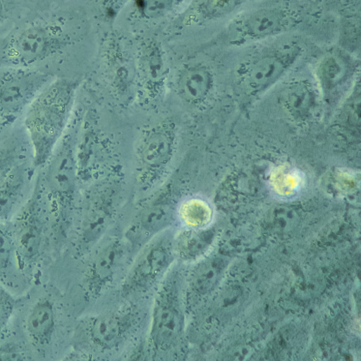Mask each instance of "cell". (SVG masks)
I'll use <instances>...</instances> for the list:
<instances>
[{"label":"cell","instance_id":"obj_17","mask_svg":"<svg viewBox=\"0 0 361 361\" xmlns=\"http://www.w3.org/2000/svg\"><path fill=\"white\" fill-rule=\"evenodd\" d=\"M171 217V209L169 206L157 204L145 212L141 216L140 224L147 232L157 233L169 224Z\"/></svg>","mask_w":361,"mask_h":361},{"label":"cell","instance_id":"obj_9","mask_svg":"<svg viewBox=\"0 0 361 361\" xmlns=\"http://www.w3.org/2000/svg\"><path fill=\"white\" fill-rule=\"evenodd\" d=\"M99 188L90 204L87 216L85 234L87 239L94 240L108 226L113 212V200L116 195V186L106 184Z\"/></svg>","mask_w":361,"mask_h":361},{"label":"cell","instance_id":"obj_18","mask_svg":"<svg viewBox=\"0 0 361 361\" xmlns=\"http://www.w3.org/2000/svg\"><path fill=\"white\" fill-rule=\"evenodd\" d=\"M242 0H209L207 11L214 17H223L233 13Z\"/></svg>","mask_w":361,"mask_h":361},{"label":"cell","instance_id":"obj_15","mask_svg":"<svg viewBox=\"0 0 361 361\" xmlns=\"http://www.w3.org/2000/svg\"><path fill=\"white\" fill-rule=\"evenodd\" d=\"M179 216L193 230H206L214 220V209L207 201L191 198L179 208Z\"/></svg>","mask_w":361,"mask_h":361},{"label":"cell","instance_id":"obj_11","mask_svg":"<svg viewBox=\"0 0 361 361\" xmlns=\"http://www.w3.org/2000/svg\"><path fill=\"white\" fill-rule=\"evenodd\" d=\"M124 255L123 246L118 242L109 245L100 252L88 273L90 290L98 292L110 281Z\"/></svg>","mask_w":361,"mask_h":361},{"label":"cell","instance_id":"obj_7","mask_svg":"<svg viewBox=\"0 0 361 361\" xmlns=\"http://www.w3.org/2000/svg\"><path fill=\"white\" fill-rule=\"evenodd\" d=\"M133 322V316L108 314L90 319L85 326L87 338L93 345L103 348L116 347L127 336Z\"/></svg>","mask_w":361,"mask_h":361},{"label":"cell","instance_id":"obj_3","mask_svg":"<svg viewBox=\"0 0 361 361\" xmlns=\"http://www.w3.org/2000/svg\"><path fill=\"white\" fill-rule=\"evenodd\" d=\"M54 79L42 70L0 68V117L17 120Z\"/></svg>","mask_w":361,"mask_h":361},{"label":"cell","instance_id":"obj_14","mask_svg":"<svg viewBox=\"0 0 361 361\" xmlns=\"http://www.w3.org/2000/svg\"><path fill=\"white\" fill-rule=\"evenodd\" d=\"M43 0H0V39L5 37Z\"/></svg>","mask_w":361,"mask_h":361},{"label":"cell","instance_id":"obj_19","mask_svg":"<svg viewBox=\"0 0 361 361\" xmlns=\"http://www.w3.org/2000/svg\"><path fill=\"white\" fill-rule=\"evenodd\" d=\"M11 251V245L9 239L0 231V268L7 265Z\"/></svg>","mask_w":361,"mask_h":361},{"label":"cell","instance_id":"obj_12","mask_svg":"<svg viewBox=\"0 0 361 361\" xmlns=\"http://www.w3.org/2000/svg\"><path fill=\"white\" fill-rule=\"evenodd\" d=\"M28 149L31 145L24 129L10 130L0 141V185L16 167L28 159Z\"/></svg>","mask_w":361,"mask_h":361},{"label":"cell","instance_id":"obj_16","mask_svg":"<svg viewBox=\"0 0 361 361\" xmlns=\"http://www.w3.org/2000/svg\"><path fill=\"white\" fill-rule=\"evenodd\" d=\"M54 325V313L48 302H40L30 315L27 328L30 334L39 340L47 338Z\"/></svg>","mask_w":361,"mask_h":361},{"label":"cell","instance_id":"obj_20","mask_svg":"<svg viewBox=\"0 0 361 361\" xmlns=\"http://www.w3.org/2000/svg\"><path fill=\"white\" fill-rule=\"evenodd\" d=\"M16 120L0 117V141L9 133Z\"/></svg>","mask_w":361,"mask_h":361},{"label":"cell","instance_id":"obj_4","mask_svg":"<svg viewBox=\"0 0 361 361\" xmlns=\"http://www.w3.org/2000/svg\"><path fill=\"white\" fill-rule=\"evenodd\" d=\"M69 126L46 164L40 169L47 193L60 204L73 199L78 179L77 137Z\"/></svg>","mask_w":361,"mask_h":361},{"label":"cell","instance_id":"obj_6","mask_svg":"<svg viewBox=\"0 0 361 361\" xmlns=\"http://www.w3.org/2000/svg\"><path fill=\"white\" fill-rule=\"evenodd\" d=\"M173 249L164 240L149 245L135 263L126 283V290L136 291L152 286L173 260Z\"/></svg>","mask_w":361,"mask_h":361},{"label":"cell","instance_id":"obj_8","mask_svg":"<svg viewBox=\"0 0 361 361\" xmlns=\"http://www.w3.org/2000/svg\"><path fill=\"white\" fill-rule=\"evenodd\" d=\"M288 23L284 11L267 8L250 13L240 21L237 29L240 38L260 40L280 34Z\"/></svg>","mask_w":361,"mask_h":361},{"label":"cell","instance_id":"obj_5","mask_svg":"<svg viewBox=\"0 0 361 361\" xmlns=\"http://www.w3.org/2000/svg\"><path fill=\"white\" fill-rule=\"evenodd\" d=\"M184 315L176 289L164 288L156 300L150 337L155 347L167 350L183 336Z\"/></svg>","mask_w":361,"mask_h":361},{"label":"cell","instance_id":"obj_10","mask_svg":"<svg viewBox=\"0 0 361 361\" xmlns=\"http://www.w3.org/2000/svg\"><path fill=\"white\" fill-rule=\"evenodd\" d=\"M212 78L203 68L185 69L177 76L174 90L178 98L184 104L196 106L203 102L209 92Z\"/></svg>","mask_w":361,"mask_h":361},{"label":"cell","instance_id":"obj_13","mask_svg":"<svg viewBox=\"0 0 361 361\" xmlns=\"http://www.w3.org/2000/svg\"><path fill=\"white\" fill-rule=\"evenodd\" d=\"M32 165L28 159L22 162L0 185V217L8 216L19 200L27 185Z\"/></svg>","mask_w":361,"mask_h":361},{"label":"cell","instance_id":"obj_2","mask_svg":"<svg viewBox=\"0 0 361 361\" xmlns=\"http://www.w3.org/2000/svg\"><path fill=\"white\" fill-rule=\"evenodd\" d=\"M177 126L165 118L143 133L137 149V179L141 185H154L171 166L176 152Z\"/></svg>","mask_w":361,"mask_h":361},{"label":"cell","instance_id":"obj_1","mask_svg":"<svg viewBox=\"0 0 361 361\" xmlns=\"http://www.w3.org/2000/svg\"><path fill=\"white\" fill-rule=\"evenodd\" d=\"M77 85L54 79L26 109L24 130L31 145L34 167L46 164L68 126Z\"/></svg>","mask_w":361,"mask_h":361}]
</instances>
